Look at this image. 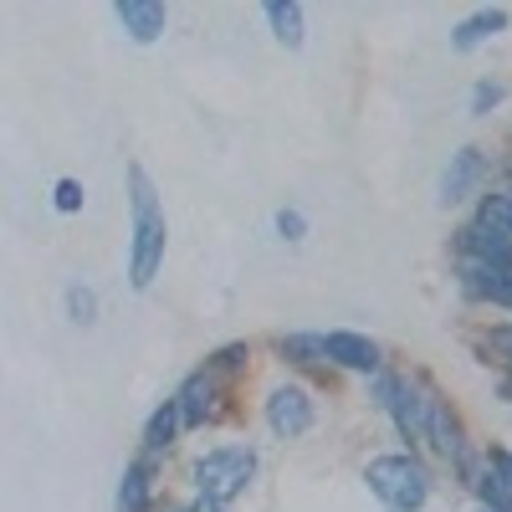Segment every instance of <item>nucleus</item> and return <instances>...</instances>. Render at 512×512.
Instances as JSON below:
<instances>
[{
	"mask_svg": "<svg viewBox=\"0 0 512 512\" xmlns=\"http://www.w3.org/2000/svg\"><path fill=\"white\" fill-rule=\"evenodd\" d=\"M262 16H267L272 36L282 41L287 52H297V47L308 41V11L297 6V0H267V11H262Z\"/></svg>",
	"mask_w": 512,
	"mask_h": 512,
	"instance_id": "ddd939ff",
	"label": "nucleus"
},
{
	"mask_svg": "<svg viewBox=\"0 0 512 512\" xmlns=\"http://www.w3.org/2000/svg\"><path fill=\"white\" fill-rule=\"evenodd\" d=\"M364 482L390 512H420L431 502V472L420 456H374L364 466Z\"/></svg>",
	"mask_w": 512,
	"mask_h": 512,
	"instance_id": "7ed1b4c3",
	"label": "nucleus"
},
{
	"mask_svg": "<svg viewBox=\"0 0 512 512\" xmlns=\"http://www.w3.org/2000/svg\"><path fill=\"white\" fill-rule=\"evenodd\" d=\"M154 456H139L123 466V482H118V512H149L154 497H159V482H154Z\"/></svg>",
	"mask_w": 512,
	"mask_h": 512,
	"instance_id": "9d476101",
	"label": "nucleus"
},
{
	"mask_svg": "<svg viewBox=\"0 0 512 512\" xmlns=\"http://www.w3.org/2000/svg\"><path fill=\"white\" fill-rule=\"evenodd\" d=\"M256 477V451L251 446H210L195 466H190V487L195 497L216 502V507H231Z\"/></svg>",
	"mask_w": 512,
	"mask_h": 512,
	"instance_id": "f03ea898",
	"label": "nucleus"
},
{
	"mask_svg": "<svg viewBox=\"0 0 512 512\" xmlns=\"http://www.w3.org/2000/svg\"><path fill=\"white\" fill-rule=\"evenodd\" d=\"M52 205L62 210V216H77L82 205H88V190H82V180H72V175H62L57 185H52Z\"/></svg>",
	"mask_w": 512,
	"mask_h": 512,
	"instance_id": "a211bd4d",
	"label": "nucleus"
},
{
	"mask_svg": "<svg viewBox=\"0 0 512 512\" xmlns=\"http://www.w3.org/2000/svg\"><path fill=\"white\" fill-rule=\"evenodd\" d=\"M328 359H333V369L369 374V379L384 369V349L374 344V338L354 333V328H333V333H328Z\"/></svg>",
	"mask_w": 512,
	"mask_h": 512,
	"instance_id": "6e6552de",
	"label": "nucleus"
},
{
	"mask_svg": "<svg viewBox=\"0 0 512 512\" xmlns=\"http://www.w3.org/2000/svg\"><path fill=\"white\" fill-rule=\"evenodd\" d=\"M175 512H226V507H216V502H205V497H190L185 507H175Z\"/></svg>",
	"mask_w": 512,
	"mask_h": 512,
	"instance_id": "5701e85b",
	"label": "nucleus"
},
{
	"mask_svg": "<svg viewBox=\"0 0 512 512\" xmlns=\"http://www.w3.org/2000/svg\"><path fill=\"white\" fill-rule=\"evenodd\" d=\"M123 180H128V282H134V292H149L164 267L169 221H164V200L144 164H128Z\"/></svg>",
	"mask_w": 512,
	"mask_h": 512,
	"instance_id": "f257e3e1",
	"label": "nucleus"
},
{
	"mask_svg": "<svg viewBox=\"0 0 512 512\" xmlns=\"http://www.w3.org/2000/svg\"><path fill=\"white\" fill-rule=\"evenodd\" d=\"M497 169V159L482 149V144H461L456 154H451V164H446V175H441V205L451 210V205H461V200H482L487 195V175Z\"/></svg>",
	"mask_w": 512,
	"mask_h": 512,
	"instance_id": "20e7f679",
	"label": "nucleus"
},
{
	"mask_svg": "<svg viewBox=\"0 0 512 512\" xmlns=\"http://www.w3.org/2000/svg\"><path fill=\"white\" fill-rule=\"evenodd\" d=\"M277 359L297 369H328V333H282L277 338Z\"/></svg>",
	"mask_w": 512,
	"mask_h": 512,
	"instance_id": "f8f14e48",
	"label": "nucleus"
},
{
	"mask_svg": "<svg viewBox=\"0 0 512 512\" xmlns=\"http://www.w3.org/2000/svg\"><path fill=\"white\" fill-rule=\"evenodd\" d=\"M62 303H67V318H72V323H82V328L98 323V292H93L88 282H72Z\"/></svg>",
	"mask_w": 512,
	"mask_h": 512,
	"instance_id": "f3484780",
	"label": "nucleus"
},
{
	"mask_svg": "<svg viewBox=\"0 0 512 512\" xmlns=\"http://www.w3.org/2000/svg\"><path fill=\"white\" fill-rule=\"evenodd\" d=\"M113 21L123 26L128 41H139V47H154L169 26V6L164 0H118L113 6Z\"/></svg>",
	"mask_w": 512,
	"mask_h": 512,
	"instance_id": "1a4fd4ad",
	"label": "nucleus"
},
{
	"mask_svg": "<svg viewBox=\"0 0 512 512\" xmlns=\"http://www.w3.org/2000/svg\"><path fill=\"white\" fill-rule=\"evenodd\" d=\"M262 415H267V425H272V436L277 441H297V436H308L313 431V420H318V410H313V395L303 390V384H277V390H267V405H262Z\"/></svg>",
	"mask_w": 512,
	"mask_h": 512,
	"instance_id": "39448f33",
	"label": "nucleus"
},
{
	"mask_svg": "<svg viewBox=\"0 0 512 512\" xmlns=\"http://www.w3.org/2000/svg\"><path fill=\"white\" fill-rule=\"evenodd\" d=\"M180 410H175V400H164L154 415H149V425H144V456H164L169 446L180 441Z\"/></svg>",
	"mask_w": 512,
	"mask_h": 512,
	"instance_id": "4468645a",
	"label": "nucleus"
},
{
	"mask_svg": "<svg viewBox=\"0 0 512 512\" xmlns=\"http://www.w3.org/2000/svg\"><path fill=\"white\" fill-rule=\"evenodd\" d=\"M482 338H487V349L497 354V364H502V369L512 374V323H492V328H487Z\"/></svg>",
	"mask_w": 512,
	"mask_h": 512,
	"instance_id": "412c9836",
	"label": "nucleus"
},
{
	"mask_svg": "<svg viewBox=\"0 0 512 512\" xmlns=\"http://www.w3.org/2000/svg\"><path fill=\"white\" fill-rule=\"evenodd\" d=\"M221 390L226 379H216L210 369H195L180 390H175V410H180V425L185 431H200V425H216L226 410H221Z\"/></svg>",
	"mask_w": 512,
	"mask_h": 512,
	"instance_id": "423d86ee",
	"label": "nucleus"
},
{
	"mask_svg": "<svg viewBox=\"0 0 512 512\" xmlns=\"http://www.w3.org/2000/svg\"><path fill=\"white\" fill-rule=\"evenodd\" d=\"M507 26H512V16L502 6H487V11H477V16H466V21L451 26V52H472V47H482L487 36H502Z\"/></svg>",
	"mask_w": 512,
	"mask_h": 512,
	"instance_id": "9b49d317",
	"label": "nucleus"
},
{
	"mask_svg": "<svg viewBox=\"0 0 512 512\" xmlns=\"http://www.w3.org/2000/svg\"><path fill=\"white\" fill-rule=\"evenodd\" d=\"M277 236L292 241V246H297V241H308V216H303L297 205H282V210H277Z\"/></svg>",
	"mask_w": 512,
	"mask_h": 512,
	"instance_id": "6ab92c4d",
	"label": "nucleus"
},
{
	"mask_svg": "<svg viewBox=\"0 0 512 512\" xmlns=\"http://www.w3.org/2000/svg\"><path fill=\"white\" fill-rule=\"evenodd\" d=\"M507 98H512V82L507 77H477L472 82V98H466V113H472V118H492Z\"/></svg>",
	"mask_w": 512,
	"mask_h": 512,
	"instance_id": "2eb2a0df",
	"label": "nucleus"
},
{
	"mask_svg": "<svg viewBox=\"0 0 512 512\" xmlns=\"http://www.w3.org/2000/svg\"><path fill=\"white\" fill-rule=\"evenodd\" d=\"M246 364H251V344H226L205 359V369L216 379H236V374H246Z\"/></svg>",
	"mask_w": 512,
	"mask_h": 512,
	"instance_id": "dca6fc26",
	"label": "nucleus"
},
{
	"mask_svg": "<svg viewBox=\"0 0 512 512\" xmlns=\"http://www.w3.org/2000/svg\"><path fill=\"white\" fill-rule=\"evenodd\" d=\"M482 461H487V477H492V482L512 487V451H507V446H487Z\"/></svg>",
	"mask_w": 512,
	"mask_h": 512,
	"instance_id": "4be33fe9",
	"label": "nucleus"
},
{
	"mask_svg": "<svg viewBox=\"0 0 512 512\" xmlns=\"http://www.w3.org/2000/svg\"><path fill=\"white\" fill-rule=\"evenodd\" d=\"M472 492L482 497V507H487V512H512V487H502V482L482 477V482H477Z\"/></svg>",
	"mask_w": 512,
	"mask_h": 512,
	"instance_id": "aec40b11",
	"label": "nucleus"
},
{
	"mask_svg": "<svg viewBox=\"0 0 512 512\" xmlns=\"http://www.w3.org/2000/svg\"><path fill=\"white\" fill-rule=\"evenodd\" d=\"M420 390H425V441H431L446 461H461L466 456V431H461L451 400L436 390L431 379H420Z\"/></svg>",
	"mask_w": 512,
	"mask_h": 512,
	"instance_id": "0eeeda50",
	"label": "nucleus"
},
{
	"mask_svg": "<svg viewBox=\"0 0 512 512\" xmlns=\"http://www.w3.org/2000/svg\"><path fill=\"white\" fill-rule=\"evenodd\" d=\"M477 512H487V507H477Z\"/></svg>",
	"mask_w": 512,
	"mask_h": 512,
	"instance_id": "b1692460",
	"label": "nucleus"
}]
</instances>
